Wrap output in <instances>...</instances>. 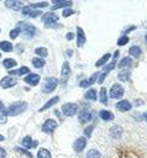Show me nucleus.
<instances>
[{"mask_svg":"<svg viewBox=\"0 0 147 158\" xmlns=\"http://www.w3.org/2000/svg\"><path fill=\"white\" fill-rule=\"evenodd\" d=\"M27 106L28 105H27L26 101H16V102H12L7 109L4 110L2 115H5V116H16V115H20L23 111H26Z\"/></svg>","mask_w":147,"mask_h":158,"instance_id":"nucleus-1","label":"nucleus"},{"mask_svg":"<svg viewBox=\"0 0 147 158\" xmlns=\"http://www.w3.org/2000/svg\"><path fill=\"white\" fill-rule=\"evenodd\" d=\"M17 26L20 27V30H21L23 37H26V38H32V37L37 33V28H36L33 25L28 23V22L20 21V22L17 23Z\"/></svg>","mask_w":147,"mask_h":158,"instance_id":"nucleus-2","label":"nucleus"},{"mask_svg":"<svg viewBox=\"0 0 147 158\" xmlns=\"http://www.w3.org/2000/svg\"><path fill=\"white\" fill-rule=\"evenodd\" d=\"M58 84H59V80L56 77H48L44 80L43 85H42V93L43 94H51V93H53L56 90V88H57Z\"/></svg>","mask_w":147,"mask_h":158,"instance_id":"nucleus-3","label":"nucleus"},{"mask_svg":"<svg viewBox=\"0 0 147 158\" xmlns=\"http://www.w3.org/2000/svg\"><path fill=\"white\" fill-rule=\"evenodd\" d=\"M79 112V105L75 102H65L62 105V114L67 117H72Z\"/></svg>","mask_w":147,"mask_h":158,"instance_id":"nucleus-4","label":"nucleus"},{"mask_svg":"<svg viewBox=\"0 0 147 158\" xmlns=\"http://www.w3.org/2000/svg\"><path fill=\"white\" fill-rule=\"evenodd\" d=\"M124 93H125L124 86L121 84H119V83H115V84L111 85L109 95H110L111 99H121L124 96Z\"/></svg>","mask_w":147,"mask_h":158,"instance_id":"nucleus-5","label":"nucleus"},{"mask_svg":"<svg viewBox=\"0 0 147 158\" xmlns=\"http://www.w3.org/2000/svg\"><path fill=\"white\" fill-rule=\"evenodd\" d=\"M57 126H58V123H57L56 120H53V118H47V120L42 123L41 130H42V132H44V133H47V135H51V133H53V132L56 131Z\"/></svg>","mask_w":147,"mask_h":158,"instance_id":"nucleus-6","label":"nucleus"},{"mask_svg":"<svg viewBox=\"0 0 147 158\" xmlns=\"http://www.w3.org/2000/svg\"><path fill=\"white\" fill-rule=\"evenodd\" d=\"M57 21H58V15L54 11H48V12H46V14L42 15V22L47 27L53 26L54 23H57Z\"/></svg>","mask_w":147,"mask_h":158,"instance_id":"nucleus-7","label":"nucleus"},{"mask_svg":"<svg viewBox=\"0 0 147 158\" xmlns=\"http://www.w3.org/2000/svg\"><path fill=\"white\" fill-rule=\"evenodd\" d=\"M69 75H70V67H69V63L65 60L62 65V72H61V84H65L69 79Z\"/></svg>","mask_w":147,"mask_h":158,"instance_id":"nucleus-8","label":"nucleus"},{"mask_svg":"<svg viewBox=\"0 0 147 158\" xmlns=\"http://www.w3.org/2000/svg\"><path fill=\"white\" fill-rule=\"evenodd\" d=\"M99 75H100V73L99 72H95L90 78H88V79H83V80H80V83H79V86L80 88H89V86H91L95 81H98V79H99Z\"/></svg>","mask_w":147,"mask_h":158,"instance_id":"nucleus-9","label":"nucleus"},{"mask_svg":"<svg viewBox=\"0 0 147 158\" xmlns=\"http://www.w3.org/2000/svg\"><path fill=\"white\" fill-rule=\"evenodd\" d=\"M78 120L80 123H86L93 120V114L88 109H82L78 114Z\"/></svg>","mask_w":147,"mask_h":158,"instance_id":"nucleus-10","label":"nucleus"},{"mask_svg":"<svg viewBox=\"0 0 147 158\" xmlns=\"http://www.w3.org/2000/svg\"><path fill=\"white\" fill-rule=\"evenodd\" d=\"M85 146H86V138H85L84 136H83V137H78V138L74 141V143H73V149H74V152L80 153V152L84 151Z\"/></svg>","mask_w":147,"mask_h":158,"instance_id":"nucleus-11","label":"nucleus"},{"mask_svg":"<svg viewBox=\"0 0 147 158\" xmlns=\"http://www.w3.org/2000/svg\"><path fill=\"white\" fill-rule=\"evenodd\" d=\"M17 84V80L16 78L14 77H4L1 80H0V86L2 89H9V88H12Z\"/></svg>","mask_w":147,"mask_h":158,"instance_id":"nucleus-12","label":"nucleus"},{"mask_svg":"<svg viewBox=\"0 0 147 158\" xmlns=\"http://www.w3.org/2000/svg\"><path fill=\"white\" fill-rule=\"evenodd\" d=\"M40 75L38 74H35V73H30V74H27L25 78H23V81L26 83V84H28V85H31V86H36L38 83H40Z\"/></svg>","mask_w":147,"mask_h":158,"instance_id":"nucleus-13","label":"nucleus"},{"mask_svg":"<svg viewBox=\"0 0 147 158\" xmlns=\"http://www.w3.org/2000/svg\"><path fill=\"white\" fill-rule=\"evenodd\" d=\"M109 133H110V136H111L112 138L119 139V138H121V137H122L124 130H122V127H121L120 125H114V126H111V127H110Z\"/></svg>","mask_w":147,"mask_h":158,"instance_id":"nucleus-14","label":"nucleus"},{"mask_svg":"<svg viewBox=\"0 0 147 158\" xmlns=\"http://www.w3.org/2000/svg\"><path fill=\"white\" fill-rule=\"evenodd\" d=\"M85 42H86V36L84 33V30L80 26H77V46L83 47Z\"/></svg>","mask_w":147,"mask_h":158,"instance_id":"nucleus-15","label":"nucleus"},{"mask_svg":"<svg viewBox=\"0 0 147 158\" xmlns=\"http://www.w3.org/2000/svg\"><path fill=\"white\" fill-rule=\"evenodd\" d=\"M116 109L120 112H127V111H130L132 109V104L128 100H120L116 104Z\"/></svg>","mask_w":147,"mask_h":158,"instance_id":"nucleus-16","label":"nucleus"},{"mask_svg":"<svg viewBox=\"0 0 147 158\" xmlns=\"http://www.w3.org/2000/svg\"><path fill=\"white\" fill-rule=\"evenodd\" d=\"M21 12H22V15H25V16H30V17H37L38 15H41V14H42V12H41V10L31 9L28 5H27V6H23V7L21 9Z\"/></svg>","mask_w":147,"mask_h":158,"instance_id":"nucleus-17","label":"nucleus"},{"mask_svg":"<svg viewBox=\"0 0 147 158\" xmlns=\"http://www.w3.org/2000/svg\"><path fill=\"white\" fill-rule=\"evenodd\" d=\"M5 6L11 10H19V9L23 7V4L19 0H7V1H5Z\"/></svg>","mask_w":147,"mask_h":158,"instance_id":"nucleus-18","label":"nucleus"},{"mask_svg":"<svg viewBox=\"0 0 147 158\" xmlns=\"http://www.w3.org/2000/svg\"><path fill=\"white\" fill-rule=\"evenodd\" d=\"M59 101V96H54V98H51L40 110H38V112H43V111H46V110H48V109H51L53 105H56L57 102Z\"/></svg>","mask_w":147,"mask_h":158,"instance_id":"nucleus-19","label":"nucleus"},{"mask_svg":"<svg viewBox=\"0 0 147 158\" xmlns=\"http://www.w3.org/2000/svg\"><path fill=\"white\" fill-rule=\"evenodd\" d=\"M99 117L103 120V121H111V120H114V114L111 112V111H109V110H100L99 111Z\"/></svg>","mask_w":147,"mask_h":158,"instance_id":"nucleus-20","label":"nucleus"},{"mask_svg":"<svg viewBox=\"0 0 147 158\" xmlns=\"http://www.w3.org/2000/svg\"><path fill=\"white\" fill-rule=\"evenodd\" d=\"M132 65V58L131 57H124L122 59H120L117 67L120 69H126V68H130Z\"/></svg>","mask_w":147,"mask_h":158,"instance_id":"nucleus-21","label":"nucleus"},{"mask_svg":"<svg viewBox=\"0 0 147 158\" xmlns=\"http://www.w3.org/2000/svg\"><path fill=\"white\" fill-rule=\"evenodd\" d=\"M84 98H85L86 100H89V101H95V100L98 99V91H96V89L89 88V89L86 90Z\"/></svg>","mask_w":147,"mask_h":158,"instance_id":"nucleus-22","label":"nucleus"},{"mask_svg":"<svg viewBox=\"0 0 147 158\" xmlns=\"http://www.w3.org/2000/svg\"><path fill=\"white\" fill-rule=\"evenodd\" d=\"M142 53V49L140 46H131L130 49H128V54L130 57H133V58H138Z\"/></svg>","mask_w":147,"mask_h":158,"instance_id":"nucleus-23","label":"nucleus"},{"mask_svg":"<svg viewBox=\"0 0 147 158\" xmlns=\"http://www.w3.org/2000/svg\"><path fill=\"white\" fill-rule=\"evenodd\" d=\"M72 1H61V2H58V4H56V5H53L52 7H51V10H58V9H67V7H70L72 6Z\"/></svg>","mask_w":147,"mask_h":158,"instance_id":"nucleus-24","label":"nucleus"},{"mask_svg":"<svg viewBox=\"0 0 147 158\" xmlns=\"http://www.w3.org/2000/svg\"><path fill=\"white\" fill-rule=\"evenodd\" d=\"M16 60L14 59V58H5L4 60H2V65L6 68V69H11V68H14V67H16Z\"/></svg>","mask_w":147,"mask_h":158,"instance_id":"nucleus-25","label":"nucleus"},{"mask_svg":"<svg viewBox=\"0 0 147 158\" xmlns=\"http://www.w3.org/2000/svg\"><path fill=\"white\" fill-rule=\"evenodd\" d=\"M0 49L4 51V52H11L14 49V46L9 41H1L0 42Z\"/></svg>","mask_w":147,"mask_h":158,"instance_id":"nucleus-26","label":"nucleus"},{"mask_svg":"<svg viewBox=\"0 0 147 158\" xmlns=\"http://www.w3.org/2000/svg\"><path fill=\"white\" fill-rule=\"evenodd\" d=\"M99 100L101 104L107 105V91L105 88H100V93H99Z\"/></svg>","mask_w":147,"mask_h":158,"instance_id":"nucleus-27","label":"nucleus"},{"mask_svg":"<svg viewBox=\"0 0 147 158\" xmlns=\"http://www.w3.org/2000/svg\"><path fill=\"white\" fill-rule=\"evenodd\" d=\"M128 77H130V70L128 69H121L117 74V78H119L120 81H126L128 79Z\"/></svg>","mask_w":147,"mask_h":158,"instance_id":"nucleus-28","label":"nucleus"},{"mask_svg":"<svg viewBox=\"0 0 147 158\" xmlns=\"http://www.w3.org/2000/svg\"><path fill=\"white\" fill-rule=\"evenodd\" d=\"M110 58H111V54H110V53H105V54H104V56H103V57H101V58L95 63V65H96V67L105 65V64L109 62V59H110Z\"/></svg>","mask_w":147,"mask_h":158,"instance_id":"nucleus-29","label":"nucleus"},{"mask_svg":"<svg viewBox=\"0 0 147 158\" xmlns=\"http://www.w3.org/2000/svg\"><path fill=\"white\" fill-rule=\"evenodd\" d=\"M44 63H46V60H44L43 58H41V57H35V58H32V65H33L35 68H42V67L44 65Z\"/></svg>","mask_w":147,"mask_h":158,"instance_id":"nucleus-30","label":"nucleus"},{"mask_svg":"<svg viewBox=\"0 0 147 158\" xmlns=\"http://www.w3.org/2000/svg\"><path fill=\"white\" fill-rule=\"evenodd\" d=\"M36 157H37V158H52L51 152H49L48 149H46V148H40Z\"/></svg>","mask_w":147,"mask_h":158,"instance_id":"nucleus-31","label":"nucleus"},{"mask_svg":"<svg viewBox=\"0 0 147 158\" xmlns=\"http://www.w3.org/2000/svg\"><path fill=\"white\" fill-rule=\"evenodd\" d=\"M85 158H101V154H100V152H99L98 149L91 148V149H89V151L86 152Z\"/></svg>","mask_w":147,"mask_h":158,"instance_id":"nucleus-32","label":"nucleus"},{"mask_svg":"<svg viewBox=\"0 0 147 158\" xmlns=\"http://www.w3.org/2000/svg\"><path fill=\"white\" fill-rule=\"evenodd\" d=\"M35 53H36L38 57H41V58H44V57L48 56V51H47L46 47H37V48L35 49Z\"/></svg>","mask_w":147,"mask_h":158,"instance_id":"nucleus-33","label":"nucleus"},{"mask_svg":"<svg viewBox=\"0 0 147 158\" xmlns=\"http://www.w3.org/2000/svg\"><path fill=\"white\" fill-rule=\"evenodd\" d=\"M32 138H31V136H25L23 138H22V141H21V143H22V146L25 147V148H27V149H30V148H32Z\"/></svg>","mask_w":147,"mask_h":158,"instance_id":"nucleus-34","label":"nucleus"},{"mask_svg":"<svg viewBox=\"0 0 147 158\" xmlns=\"http://www.w3.org/2000/svg\"><path fill=\"white\" fill-rule=\"evenodd\" d=\"M28 6L31 7V9H42V7H47L48 6V2H46V1H42V2H30L28 4Z\"/></svg>","mask_w":147,"mask_h":158,"instance_id":"nucleus-35","label":"nucleus"},{"mask_svg":"<svg viewBox=\"0 0 147 158\" xmlns=\"http://www.w3.org/2000/svg\"><path fill=\"white\" fill-rule=\"evenodd\" d=\"M20 33H21V30H20V27H19V26H16L15 28H12V30L10 31L9 36H10V38H11V40H15Z\"/></svg>","mask_w":147,"mask_h":158,"instance_id":"nucleus-36","label":"nucleus"},{"mask_svg":"<svg viewBox=\"0 0 147 158\" xmlns=\"http://www.w3.org/2000/svg\"><path fill=\"white\" fill-rule=\"evenodd\" d=\"M130 42V38H128V36H125V35H122L119 40H117V46H125V44H127Z\"/></svg>","mask_w":147,"mask_h":158,"instance_id":"nucleus-37","label":"nucleus"},{"mask_svg":"<svg viewBox=\"0 0 147 158\" xmlns=\"http://www.w3.org/2000/svg\"><path fill=\"white\" fill-rule=\"evenodd\" d=\"M93 131H94V125H89V126H86V127L84 128V137L89 138V137L91 136Z\"/></svg>","mask_w":147,"mask_h":158,"instance_id":"nucleus-38","label":"nucleus"},{"mask_svg":"<svg viewBox=\"0 0 147 158\" xmlns=\"http://www.w3.org/2000/svg\"><path fill=\"white\" fill-rule=\"evenodd\" d=\"M19 75H27V74H30V68L28 67H26V65H22V67H20L19 69Z\"/></svg>","mask_w":147,"mask_h":158,"instance_id":"nucleus-39","label":"nucleus"},{"mask_svg":"<svg viewBox=\"0 0 147 158\" xmlns=\"http://www.w3.org/2000/svg\"><path fill=\"white\" fill-rule=\"evenodd\" d=\"M73 14H74V10H73L72 7H67V9H64V10L62 11L63 17H69V16H72Z\"/></svg>","mask_w":147,"mask_h":158,"instance_id":"nucleus-40","label":"nucleus"},{"mask_svg":"<svg viewBox=\"0 0 147 158\" xmlns=\"http://www.w3.org/2000/svg\"><path fill=\"white\" fill-rule=\"evenodd\" d=\"M14 149L17 151V152H20V153H22V154H25V156L28 157V158H32V154H31L28 151H26V149H23V148H21V147H15Z\"/></svg>","mask_w":147,"mask_h":158,"instance_id":"nucleus-41","label":"nucleus"},{"mask_svg":"<svg viewBox=\"0 0 147 158\" xmlns=\"http://www.w3.org/2000/svg\"><path fill=\"white\" fill-rule=\"evenodd\" d=\"M136 28H137V27H136L135 25H131V26H127V27H126V28H125V30L122 31V33H124V35L126 36V33H128V32H131V31H135Z\"/></svg>","mask_w":147,"mask_h":158,"instance_id":"nucleus-42","label":"nucleus"},{"mask_svg":"<svg viewBox=\"0 0 147 158\" xmlns=\"http://www.w3.org/2000/svg\"><path fill=\"white\" fill-rule=\"evenodd\" d=\"M106 75H107V73H101V74L99 75V79H98V83H99V84H103V81L105 80V78H106Z\"/></svg>","mask_w":147,"mask_h":158,"instance_id":"nucleus-43","label":"nucleus"},{"mask_svg":"<svg viewBox=\"0 0 147 158\" xmlns=\"http://www.w3.org/2000/svg\"><path fill=\"white\" fill-rule=\"evenodd\" d=\"M65 38H67L68 41H72V40H74V33H73V32H68V33L65 35Z\"/></svg>","mask_w":147,"mask_h":158,"instance_id":"nucleus-44","label":"nucleus"},{"mask_svg":"<svg viewBox=\"0 0 147 158\" xmlns=\"http://www.w3.org/2000/svg\"><path fill=\"white\" fill-rule=\"evenodd\" d=\"M0 158H6V151L2 147H0Z\"/></svg>","mask_w":147,"mask_h":158,"instance_id":"nucleus-45","label":"nucleus"},{"mask_svg":"<svg viewBox=\"0 0 147 158\" xmlns=\"http://www.w3.org/2000/svg\"><path fill=\"white\" fill-rule=\"evenodd\" d=\"M4 110H5V106H4V104L0 101V114H2V112H4Z\"/></svg>","mask_w":147,"mask_h":158,"instance_id":"nucleus-46","label":"nucleus"},{"mask_svg":"<svg viewBox=\"0 0 147 158\" xmlns=\"http://www.w3.org/2000/svg\"><path fill=\"white\" fill-rule=\"evenodd\" d=\"M37 146H38V141H36V139H35V141L32 142V148H36Z\"/></svg>","mask_w":147,"mask_h":158,"instance_id":"nucleus-47","label":"nucleus"},{"mask_svg":"<svg viewBox=\"0 0 147 158\" xmlns=\"http://www.w3.org/2000/svg\"><path fill=\"white\" fill-rule=\"evenodd\" d=\"M142 117H143V118L146 120V122H147V111H146V112H145V114L142 115Z\"/></svg>","mask_w":147,"mask_h":158,"instance_id":"nucleus-48","label":"nucleus"},{"mask_svg":"<svg viewBox=\"0 0 147 158\" xmlns=\"http://www.w3.org/2000/svg\"><path fill=\"white\" fill-rule=\"evenodd\" d=\"M4 139H5V137H4L2 135H0V142H1V141H4Z\"/></svg>","mask_w":147,"mask_h":158,"instance_id":"nucleus-49","label":"nucleus"},{"mask_svg":"<svg viewBox=\"0 0 147 158\" xmlns=\"http://www.w3.org/2000/svg\"><path fill=\"white\" fill-rule=\"evenodd\" d=\"M145 40H146V42H147V33H146V36H145Z\"/></svg>","mask_w":147,"mask_h":158,"instance_id":"nucleus-50","label":"nucleus"},{"mask_svg":"<svg viewBox=\"0 0 147 158\" xmlns=\"http://www.w3.org/2000/svg\"><path fill=\"white\" fill-rule=\"evenodd\" d=\"M0 57H1V53H0Z\"/></svg>","mask_w":147,"mask_h":158,"instance_id":"nucleus-51","label":"nucleus"},{"mask_svg":"<svg viewBox=\"0 0 147 158\" xmlns=\"http://www.w3.org/2000/svg\"><path fill=\"white\" fill-rule=\"evenodd\" d=\"M0 32H1V30H0Z\"/></svg>","mask_w":147,"mask_h":158,"instance_id":"nucleus-52","label":"nucleus"}]
</instances>
